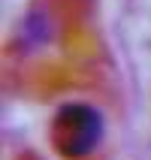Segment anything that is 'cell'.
Masks as SVG:
<instances>
[{
    "instance_id": "cell-1",
    "label": "cell",
    "mask_w": 151,
    "mask_h": 160,
    "mask_svg": "<svg viewBox=\"0 0 151 160\" xmlns=\"http://www.w3.org/2000/svg\"><path fill=\"white\" fill-rule=\"evenodd\" d=\"M103 115L88 103H67L52 121V142L67 160L88 157L103 142Z\"/></svg>"
}]
</instances>
